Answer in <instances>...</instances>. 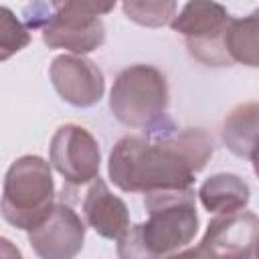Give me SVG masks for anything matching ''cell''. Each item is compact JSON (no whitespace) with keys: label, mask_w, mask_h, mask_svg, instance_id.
I'll list each match as a JSON object with an SVG mask.
<instances>
[{"label":"cell","mask_w":259,"mask_h":259,"mask_svg":"<svg viewBox=\"0 0 259 259\" xmlns=\"http://www.w3.org/2000/svg\"><path fill=\"white\" fill-rule=\"evenodd\" d=\"M214 152L212 138L200 127H178L172 117L136 136L127 134L109 152V180L123 192L192 188L194 176Z\"/></svg>","instance_id":"1"},{"label":"cell","mask_w":259,"mask_h":259,"mask_svg":"<svg viewBox=\"0 0 259 259\" xmlns=\"http://www.w3.org/2000/svg\"><path fill=\"white\" fill-rule=\"evenodd\" d=\"M194 190H160L144 196L148 221L130 227L117 241V259H166L198 233Z\"/></svg>","instance_id":"2"},{"label":"cell","mask_w":259,"mask_h":259,"mask_svg":"<svg viewBox=\"0 0 259 259\" xmlns=\"http://www.w3.org/2000/svg\"><path fill=\"white\" fill-rule=\"evenodd\" d=\"M113 2H34L24 6V24L28 30H40L49 49H65L73 55H85L105 42L103 14L113 10Z\"/></svg>","instance_id":"3"},{"label":"cell","mask_w":259,"mask_h":259,"mask_svg":"<svg viewBox=\"0 0 259 259\" xmlns=\"http://www.w3.org/2000/svg\"><path fill=\"white\" fill-rule=\"evenodd\" d=\"M2 217L20 231H32L55 208L51 162L40 156H20L10 164L2 188Z\"/></svg>","instance_id":"4"},{"label":"cell","mask_w":259,"mask_h":259,"mask_svg":"<svg viewBox=\"0 0 259 259\" xmlns=\"http://www.w3.org/2000/svg\"><path fill=\"white\" fill-rule=\"evenodd\" d=\"M168 81L154 65H130L117 73L109 91L113 117L134 130L148 132L160 125L168 113Z\"/></svg>","instance_id":"5"},{"label":"cell","mask_w":259,"mask_h":259,"mask_svg":"<svg viewBox=\"0 0 259 259\" xmlns=\"http://www.w3.org/2000/svg\"><path fill=\"white\" fill-rule=\"evenodd\" d=\"M231 14L219 2H186L170 22V28L184 38L188 53L208 67H231L225 47V32Z\"/></svg>","instance_id":"6"},{"label":"cell","mask_w":259,"mask_h":259,"mask_svg":"<svg viewBox=\"0 0 259 259\" xmlns=\"http://www.w3.org/2000/svg\"><path fill=\"white\" fill-rule=\"evenodd\" d=\"M49 162L69 186H81L99 178L101 150L85 127L65 123L51 138Z\"/></svg>","instance_id":"7"},{"label":"cell","mask_w":259,"mask_h":259,"mask_svg":"<svg viewBox=\"0 0 259 259\" xmlns=\"http://www.w3.org/2000/svg\"><path fill=\"white\" fill-rule=\"evenodd\" d=\"M49 79L59 97L73 107H93L105 93L103 71L81 55L55 57L49 67Z\"/></svg>","instance_id":"8"},{"label":"cell","mask_w":259,"mask_h":259,"mask_svg":"<svg viewBox=\"0 0 259 259\" xmlns=\"http://www.w3.org/2000/svg\"><path fill=\"white\" fill-rule=\"evenodd\" d=\"M259 239V217L249 210L214 217L198 247L212 259H255Z\"/></svg>","instance_id":"9"},{"label":"cell","mask_w":259,"mask_h":259,"mask_svg":"<svg viewBox=\"0 0 259 259\" xmlns=\"http://www.w3.org/2000/svg\"><path fill=\"white\" fill-rule=\"evenodd\" d=\"M85 229L81 217L59 202L38 227L28 231V245L38 259H75L83 249Z\"/></svg>","instance_id":"10"},{"label":"cell","mask_w":259,"mask_h":259,"mask_svg":"<svg viewBox=\"0 0 259 259\" xmlns=\"http://www.w3.org/2000/svg\"><path fill=\"white\" fill-rule=\"evenodd\" d=\"M81 210L87 227H91L103 239L119 241L130 231V210L125 202L107 188L103 178L89 182Z\"/></svg>","instance_id":"11"},{"label":"cell","mask_w":259,"mask_h":259,"mask_svg":"<svg viewBox=\"0 0 259 259\" xmlns=\"http://www.w3.org/2000/svg\"><path fill=\"white\" fill-rule=\"evenodd\" d=\"M196 194L208 212L231 214L243 210L249 204L251 188L241 176L231 172H219L208 176L200 184Z\"/></svg>","instance_id":"12"},{"label":"cell","mask_w":259,"mask_h":259,"mask_svg":"<svg viewBox=\"0 0 259 259\" xmlns=\"http://www.w3.org/2000/svg\"><path fill=\"white\" fill-rule=\"evenodd\" d=\"M221 138L231 154L249 160L259 140V103L249 101V103L237 105L225 117Z\"/></svg>","instance_id":"13"},{"label":"cell","mask_w":259,"mask_h":259,"mask_svg":"<svg viewBox=\"0 0 259 259\" xmlns=\"http://www.w3.org/2000/svg\"><path fill=\"white\" fill-rule=\"evenodd\" d=\"M225 47L233 65L259 67V8L243 18L231 16L225 32Z\"/></svg>","instance_id":"14"},{"label":"cell","mask_w":259,"mask_h":259,"mask_svg":"<svg viewBox=\"0 0 259 259\" xmlns=\"http://www.w3.org/2000/svg\"><path fill=\"white\" fill-rule=\"evenodd\" d=\"M123 14L140 24V26H150V28H158V26H166L174 20V16L178 14V4L172 0H146V2H123L121 4Z\"/></svg>","instance_id":"15"},{"label":"cell","mask_w":259,"mask_h":259,"mask_svg":"<svg viewBox=\"0 0 259 259\" xmlns=\"http://www.w3.org/2000/svg\"><path fill=\"white\" fill-rule=\"evenodd\" d=\"M30 42L28 26L22 24L10 8H0V59L6 61Z\"/></svg>","instance_id":"16"},{"label":"cell","mask_w":259,"mask_h":259,"mask_svg":"<svg viewBox=\"0 0 259 259\" xmlns=\"http://www.w3.org/2000/svg\"><path fill=\"white\" fill-rule=\"evenodd\" d=\"M0 259H22V253L18 247L12 245L10 239L2 237L0 239Z\"/></svg>","instance_id":"17"},{"label":"cell","mask_w":259,"mask_h":259,"mask_svg":"<svg viewBox=\"0 0 259 259\" xmlns=\"http://www.w3.org/2000/svg\"><path fill=\"white\" fill-rule=\"evenodd\" d=\"M166 259H210V255L206 251H202L200 247H190V249H182Z\"/></svg>","instance_id":"18"},{"label":"cell","mask_w":259,"mask_h":259,"mask_svg":"<svg viewBox=\"0 0 259 259\" xmlns=\"http://www.w3.org/2000/svg\"><path fill=\"white\" fill-rule=\"evenodd\" d=\"M249 160H251V166H253L255 176L259 178V140H257V144H255V148H253V152H251Z\"/></svg>","instance_id":"19"},{"label":"cell","mask_w":259,"mask_h":259,"mask_svg":"<svg viewBox=\"0 0 259 259\" xmlns=\"http://www.w3.org/2000/svg\"><path fill=\"white\" fill-rule=\"evenodd\" d=\"M255 259H259V239H257V243H255Z\"/></svg>","instance_id":"20"}]
</instances>
